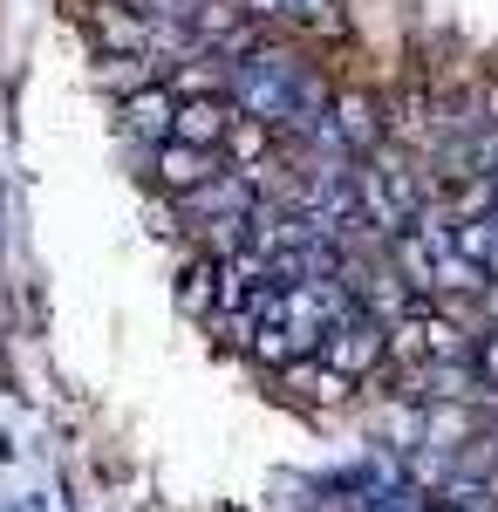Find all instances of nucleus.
Masks as SVG:
<instances>
[{"instance_id": "nucleus-1", "label": "nucleus", "mask_w": 498, "mask_h": 512, "mask_svg": "<svg viewBox=\"0 0 498 512\" xmlns=\"http://www.w3.org/2000/svg\"><path fill=\"white\" fill-rule=\"evenodd\" d=\"M185 137H212V130H219V110H205V103H198V110H185Z\"/></svg>"}]
</instances>
